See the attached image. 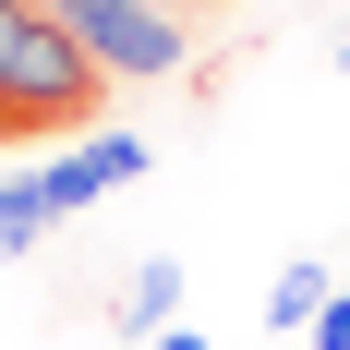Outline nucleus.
Masks as SVG:
<instances>
[{
  "label": "nucleus",
  "instance_id": "nucleus-6",
  "mask_svg": "<svg viewBox=\"0 0 350 350\" xmlns=\"http://www.w3.org/2000/svg\"><path fill=\"white\" fill-rule=\"evenodd\" d=\"M49 230H61V217H49V193H36V170H25V181H0V254H36Z\"/></svg>",
  "mask_w": 350,
  "mask_h": 350
},
{
  "label": "nucleus",
  "instance_id": "nucleus-8",
  "mask_svg": "<svg viewBox=\"0 0 350 350\" xmlns=\"http://www.w3.org/2000/svg\"><path fill=\"white\" fill-rule=\"evenodd\" d=\"M145 350H206V326H157V338H145Z\"/></svg>",
  "mask_w": 350,
  "mask_h": 350
},
{
  "label": "nucleus",
  "instance_id": "nucleus-7",
  "mask_svg": "<svg viewBox=\"0 0 350 350\" xmlns=\"http://www.w3.org/2000/svg\"><path fill=\"white\" fill-rule=\"evenodd\" d=\"M314 350H350V290H338V302L314 314Z\"/></svg>",
  "mask_w": 350,
  "mask_h": 350
},
{
  "label": "nucleus",
  "instance_id": "nucleus-1",
  "mask_svg": "<svg viewBox=\"0 0 350 350\" xmlns=\"http://www.w3.org/2000/svg\"><path fill=\"white\" fill-rule=\"evenodd\" d=\"M109 72L72 49L49 0H0V133H97Z\"/></svg>",
  "mask_w": 350,
  "mask_h": 350
},
{
  "label": "nucleus",
  "instance_id": "nucleus-9",
  "mask_svg": "<svg viewBox=\"0 0 350 350\" xmlns=\"http://www.w3.org/2000/svg\"><path fill=\"white\" fill-rule=\"evenodd\" d=\"M338 72H350V36H338Z\"/></svg>",
  "mask_w": 350,
  "mask_h": 350
},
{
  "label": "nucleus",
  "instance_id": "nucleus-2",
  "mask_svg": "<svg viewBox=\"0 0 350 350\" xmlns=\"http://www.w3.org/2000/svg\"><path fill=\"white\" fill-rule=\"evenodd\" d=\"M72 25V49L109 72V85H170L181 61H193V25H181L170 0H49Z\"/></svg>",
  "mask_w": 350,
  "mask_h": 350
},
{
  "label": "nucleus",
  "instance_id": "nucleus-5",
  "mask_svg": "<svg viewBox=\"0 0 350 350\" xmlns=\"http://www.w3.org/2000/svg\"><path fill=\"white\" fill-rule=\"evenodd\" d=\"M326 302H338V278H326V266H302V254H290L278 278H266V326H290V338H302Z\"/></svg>",
  "mask_w": 350,
  "mask_h": 350
},
{
  "label": "nucleus",
  "instance_id": "nucleus-3",
  "mask_svg": "<svg viewBox=\"0 0 350 350\" xmlns=\"http://www.w3.org/2000/svg\"><path fill=\"white\" fill-rule=\"evenodd\" d=\"M121 181H145V133H72L49 170H36V193H49V217H72V206H97V193H121Z\"/></svg>",
  "mask_w": 350,
  "mask_h": 350
},
{
  "label": "nucleus",
  "instance_id": "nucleus-4",
  "mask_svg": "<svg viewBox=\"0 0 350 350\" xmlns=\"http://www.w3.org/2000/svg\"><path fill=\"white\" fill-rule=\"evenodd\" d=\"M157 326H181V254H145L121 278V338H157Z\"/></svg>",
  "mask_w": 350,
  "mask_h": 350
}]
</instances>
